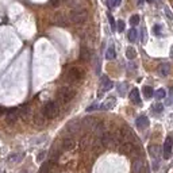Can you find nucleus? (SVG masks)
<instances>
[{"label":"nucleus","mask_w":173,"mask_h":173,"mask_svg":"<svg viewBox=\"0 0 173 173\" xmlns=\"http://www.w3.org/2000/svg\"><path fill=\"white\" fill-rule=\"evenodd\" d=\"M76 95V91L70 87H61L58 89V93H57V100L62 104H67L69 103L72 99Z\"/></svg>","instance_id":"1"},{"label":"nucleus","mask_w":173,"mask_h":173,"mask_svg":"<svg viewBox=\"0 0 173 173\" xmlns=\"http://www.w3.org/2000/svg\"><path fill=\"white\" fill-rule=\"evenodd\" d=\"M87 18H88L87 10H84V8H81V7H77L76 10H73L70 12V15H69V20H70L72 23H76V24L84 23V22L87 20Z\"/></svg>","instance_id":"2"},{"label":"nucleus","mask_w":173,"mask_h":173,"mask_svg":"<svg viewBox=\"0 0 173 173\" xmlns=\"http://www.w3.org/2000/svg\"><path fill=\"white\" fill-rule=\"evenodd\" d=\"M43 115L46 116L48 119H54L57 118L59 114V106L57 102H49L48 104L43 107Z\"/></svg>","instance_id":"3"},{"label":"nucleus","mask_w":173,"mask_h":173,"mask_svg":"<svg viewBox=\"0 0 173 173\" xmlns=\"http://www.w3.org/2000/svg\"><path fill=\"white\" fill-rule=\"evenodd\" d=\"M67 78L70 83H76V81H80L83 78V70L77 67H70L67 72Z\"/></svg>","instance_id":"4"},{"label":"nucleus","mask_w":173,"mask_h":173,"mask_svg":"<svg viewBox=\"0 0 173 173\" xmlns=\"http://www.w3.org/2000/svg\"><path fill=\"white\" fill-rule=\"evenodd\" d=\"M172 145H173V141H172V137H166L165 142H164V147H162V156L165 160L171 158L172 156Z\"/></svg>","instance_id":"5"},{"label":"nucleus","mask_w":173,"mask_h":173,"mask_svg":"<svg viewBox=\"0 0 173 173\" xmlns=\"http://www.w3.org/2000/svg\"><path fill=\"white\" fill-rule=\"evenodd\" d=\"M53 22H54L56 24H58V26H68V23L70 20H69L68 15H65L64 12H57V14L53 16Z\"/></svg>","instance_id":"6"},{"label":"nucleus","mask_w":173,"mask_h":173,"mask_svg":"<svg viewBox=\"0 0 173 173\" xmlns=\"http://www.w3.org/2000/svg\"><path fill=\"white\" fill-rule=\"evenodd\" d=\"M100 141H102V145L103 146H112L115 142V137L112 133H107V131H104V133L102 134V137H100Z\"/></svg>","instance_id":"7"},{"label":"nucleus","mask_w":173,"mask_h":173,"mask_svg":"<svg viewBox=\"0 0 173 173\" xmlns=\"http://www.w3.org/2000/svg\"><path fill=\"white\" fill-rule=\"evenodd\" d=\"M119 152L123 154H130L135 152V146L134 142H130V141H126V142H122L121 146H119Z\"/></svg>","instance_id":"8"},{"label":"nucleus","mask_w":173,"mask_h":173,"mask_svg":"<svg viewBox=\"0 0 173 173\" xmlns=\"http://www.w3.org/2000/svg\"><path fill=\"white\" fill-rule=\"evenodd\" d=\"M46 116L43 115V112H38V114L34 115L33 118V123L34 126H37V127H45L46 126Z\"/></svg>","instance_id":"9"},{"label":"nucleus","mask_w":173,"mask_h":173,"mask_svg":"<svg viewBox=\"0 0 173 173\" xmlns=\"http://www.w3.org/2000/svg\"><path fill=\"white\" fill-rule=\"evenodd\" d=\"M16 110H18V116H19V118H22V119H27V118H29L30 111H31V108H30L29 104L20 106L19 108H16Z\"/></svg>","instance_id":"10"},{"label":"nucleus","mask_w":173,"mask_h":173,"mask_svg":"<svg viewBox=\"0 0 173 173\" xmlns=\"http://www.w3.org/2000/svg\"><path fill=\"white\" fill-rule=\"evenodd\" d=\"M80 127H81V122L73 121V122H70V123L67 126V131L69 134H74V133H77V131L80 130Z\"/></svg>","instance_id":"11"},{"label":"nucleus","mask_w":173,"mask_h":173,"mask_svg":"<svg viewBox=\"0 0 173 173\" xmlns=\"http://www.w3.org/2000/svg\"><path fill=\"white\" fill-rule=\"evenodd\" d=\"M100 83H102V91L103 92H106V91H110L112 87H114V83H112L111 80H110L107 76H103L102 80H100Z\"/></svg>","instance_id":"12"},{"label":"nucleus","mask_w":173,"mask_h":173,"mask_svg":"<svg viewBox=\"0 0 173 173\" xmlns=\"http://www.w3.org/2000/svg\"><path fill=\"white\" fill-rule=\"evenodd\" d=\"M169 72H171V65L168 64V62H164V64H161L158 67V73H160V76H168L169 74Z\"/></svg>","instance_id":"13"},{"label":"nucleus","mask_w":173,"mask_h":173,"mask_svg":"<svg viewBox=\"0 0 173 173\" xmlns=\"http://www.w3.org/2000/svg\"><path fill=\"white\" fill-rule=\"evenodd\" d=\"M18 118H19V116H18V110L16 108H12V110H8L7 111V121L10 122V123L16 122Z\"/></svg>","instance_id":"14"},{"label":"nucleus","mask_w":173,"mask_h":173,"mask_svg":"<svg viewBox=\"0 0 173 173\" xmlns=\"http://www.w3.org/2000/svg\"><path fill=\"white\" fill-rule=\"evenodd\" d=\"M142 168H143V161L141 158H137L133 162V168H131V171H133V173H141Z\"/></svg>","instance_id":"15"},{"label":"nucleus","mask_w":173,"mask_h":173,"mask_svg":"<svg viewBox=\"0 0 173 173\" xmlns=\"http://www.w3.org/2000/svg\"><path fill=\"white\" fill-rule=\"evenodd\" d=\"M115 103H116L115 97H112V96H111V97H108V99H107L102 106H100V108H102V110H111L112 107L115 106Z\"/></svg>","instance_id":"16"},{"label":"nucleus","mask_w":173,"mask_h":173,"mask_svg":"<svg viewBox=\"0 0 173 173\" xmlns=\"http://www.w3.org/2000/svg\"><path fill=\"white\" fill-rule=\"evenodd\" d=\"M130 100L134 104H141V97H139V92H138L137 88H134L130 92Z\"/></svg>","instance_id":"17"},{"label":"nucleus","mask_w":173,"mask_h":173,"mask_svg":"<svg viewBox=\"0 0 173 173\" xmlns=\"http://www.w3.org/2000/svg\"><path fill=\"white\" fill-rule=\"evenodd\" d=\"M74 146V139L72 137H68L62 141V149L64 150H70Z\"/></svg>","instance_id":"18"},{"label":"nucleus","mask_w":173,"mask_h":173,"mask_svg":"<svg viewBox=\"0 0 173 173\" xmlns=\"http://www.w3.org/2000/svg\"><path fill=\"white\" fill-rule=\"evenodd\" d=\"M149 126V119L147 116H139L137 119V127L138 128H146Z\"/></svg>","instance_id":"19"},{"label":"nucleus","mask_w":173,"mask_h":173,"mask_svg":"<svg viewBox=\"0 0 173 173\" xmlns=\"http://www.w3.org/2000/svg\"><path fill=\"white\" fill-rule=\"evenodd\" d=\"M96 123V119L95 118H85V119H83V122H81V124L84 126L85 128H91L92 130V127L95 126Z\"/></svg>","instance_id":"20"},{"label":"nucleus","mask_w":173,"mask_h":173,"mask_svg":"<svg viewBox=\"0 0 173 173\" xmlns=\"http://www.w3.org/2000/svg\"><path fill=\"white\" fill-rule=\"evenodd\" d=\"M24 157V153H14L8 157V162H20Z\"/></svg>","instance_id":"21"},{"label":"nucleus","mask_w":173,"mask_h":173,"mask_svg":"<svg viewBox=\"0 0 173 173\" xmlns=\"http://www.w3.org/2000/svg\"><path fill=\"white\" fill-rule=\"evenodd\" d=\"M149 152L154 158H158L160 154H161V147L157 146V145H152V146H149Z\"/></svg>","instance_id":"22"},{"label":"nucleus","mask_w":173,"mask_h":173,"mask_svg":"<svg viewBox=\"0 0 173 173\" xmlns=\"http://www.w3.org/2000/svg\"><path fill=\"white\" fill-rule=\"evenodd\" d=\"M115 57H116V53H115L114 46H110V48L107 49V52H106V58L107 59H114Z\"/></svg>","instance_id":"23"},{"label":"nucleus","mask_w":173,"mask_h":173,"mask_svg":"<svg viewBox=\"0 0 173 173\" xmlns=\"http://www.w3.org/2000/svg\"><path fill=\"white\" fill-rule=\"evenodd\" d=\"M80 57H81V59H84V61H88V59H89V50H88L85 46H83V48H81Z\"/></svg>","instance_id":"24"},{"label":"nucleus","mask_w":173,"mask_h":173,"mask_svg":"<svg viewBox=\"0 0 173 173\" xmlns=\"http://www.w3.org/2000/svg\"><path fill=\"white\" fill-rule=\"evenodd\" d=\"M137 35H138V33H137V30L135 29H131L130 31H128V34H127V38L130 42H135L137 41Z\"/></svg>","instance_id":"25"},{"label":"nucleus","mask_w":173,"mask_h":173,"mask_svg":"<svg viewBox=\"0 0 173 173\" xmlns=\"http://www.w3.org/2000/svg\"><path fill=\"white\" fill-rule=\"evenodd\" d=\"M52 165H53V162L52 161H49V162H45L42 166H41V169H39V173H49L50 171V168H52Z\"/></svg>","instance_id":"26"},{"label":"nucleus","mask_w":173,"mask_h":173,"mask_svg":"<svg viewBox=\"0 0 173 173\" xmlns=\"http://www.w3.org/2000/svg\"><path fill=\"white\" fill-rule=\"evenodd\" d=\"M126 57H127L128 59H134L135 57H137V52H135L133 48H128L127 50H126Z\"/></svg>","instance_id":"27"},{"label":"nucleus","mask_w":173,"mask_h":173,"mask_svg":"<svg viewBox=\"0 0 173 173\" xmlns=\"http://www.w3.org/2000/svg\"><path fill=\"white\" fill-rule=\"evenodd\" d=\"M153 88L152 87H143V95H145V97H146V99H150V97L153 96Z\"/></svg>","instance_id":"28"},{"label":"nucleus","mask_w":173,"mask_h":173,"mask_svg":"<svg viewBox=\"0 0 173 173\" xmlns=\"http://www.w3.org/2000/svg\"><path fill=\"white\" fill-rule=\"evenodd\" d=\"M154 96H156V99L161 100V99H164V97L166 96V91H165V89H162V88H160V89H157V91H156Z\"/></svg>","instance_id":"29"},{"label":"nucleus","mask_w":173,"mask_h":173,"mask_svg":"<svg viewBox=\"0 0 173 173\" xmlns=\"http://www.w3.org/2000/svg\"><path fill=\"white\" fill-rule=\"evenodd\" d=\"M88 145H89V137H88V135H85V137L81 138V141H80V147H81V149H85Z\"/></svg>","instance_id":"30"},{"label":"nucleus","mask_w":173,"mask_h":173,"mask_svg":"<svg viewBox=\"0 0 173 173\" xmlns=\"http://www.w3.org/2000/svg\"><path fill=\"white\" fill-rule=\"evenodd\" d=\"M126 88H127V84H126V83L119 84V85H118V92L121 93L122 96H124V95H126Z\"/></svg>","instance_id":"31"},{"label":"nucleus","mask_w":173,"mask_h":173,"mask_svg":"<svg viewBox=\"0 0 173 173\" xmlns=\"http://www.w3.org/2000/svg\"><path fill=\"white\" fill-rule=\"evenodd\" d=\"M119 4H121V0H107V5H108L110 8H114Z\"/></svg>","instance_id":"32"},{"label":"nucleus","mask_w":173,"mask_h":173,"mask_svg":"<svg viewBox=\"0 0 173 173\" xmlns=\"http://www.w3.org/2000/svg\"><path fill=\"white\" fill-rule=\"evenodd\" d=\"M138 23H139V16H138V15H133V16L130 18V24L131 26H137Z\"/></svg>","instance_id":"33"},{"label":"nucleus","mask_w":173,"mask_h":173,"mask_svg":"<svg viewBox=\"0 0 173 173\" xmlns=\"http://www.w3.org/2000/svg\"><path fill=\"white\" fill-rule=\"evenodd\" d=\"M116 24H118V26H116V30H118L119 33H122V31L124 30V27H126L124 22H123V20H119V22H118V23H116Z\"/></svg>","instance_id":"34"},{"label":"nucleus","mask_w":173,"mask_h":173,"mask_svg":"<svg viewBox=\"0 0 173 173\" xmlns=\"http://www.w3.org/2000/svg\"><path fill=\"white\" fill-rule=\"evenodd\" d=\"M46 154H48V153H46V152H45V150H43V152H41V153L38 154V157H37V161H38V162H42V161H43V160H45V157H46Z\"/></svg>","instance_id":"35"},{"label":"nucleus","mask_w":173,"mask_h":173,"mask_svg":"<svg viewBox=\"0 0 173 173\" xmlns=\"http://www.w3.org/2000/svg\"><path fill=\"white\" fill-rule=\"evenodd\" d=\"M162 110H164V106L160 104V103L153 107V111H154V112H162Z\"/></svg>","instance_id":"36"},{"label":"nucleus","mask_w":173,"mask_h":173,"mask_svg":"<svg viewBox=\"0 0 173 173\" xmlns=\"http://www.w3.org/2000/svg\"><path fill=\"white\" fill-rule=\"evenodd\" d=\"M108 20H110V23H111V29L115 30V29H116V24H115V20H114V18H112L111 14L108 15Z\"/></svg>","instance_id":"37"},{"label":"nucleus","mask_w":173,"mask_h":173,"mask_svg":"<svg viewBox=\"0 0 173 173\" xmlns=\"http://www.w3.org/2000/svg\"><path fill=\"white\" fill-rule=\"evenodd\" d=\"M154 33H156L157 37H161V27H160L158 24H156V26H154Z\"/></svg>","instance_id":"38"},{"label":"nucleus","mask_w":173,"mask_h":173,"mask_svg":"<svg viewBox=\"0 0 173 173\" xmlns=\"http://www.w3.org/2000/svg\"><path fill=\"white\" fill-rule=\"evenodd\" d=\"M61 2H64V0H50V4H52L53 7H58V5L61 4Z\"/></svg>","instance_id":"39"},{"label":"nucleus","mask_w":173,"mask_h":173,"mask_svg":"<svg viewBox=\"0 0 173 173\" xmlns=\"http://www.w3.org/2000/svg\"><path fill=\"white\" fill-rule=\"evenodd\" d=\"M96 108H99V106H97V104H92V106H89V107H88V108H87V111H88V112H91V111H95Z\"/></svg>","instance_id":"40"},{"label":"nucleus","mask_w":173,"mask_h":173,"mask_svg":"<svg viewBox=\"0 0 173 173\" xmlns=\"http://www.w3.org/2000/svg\"><path fill=\"white\" fill-rule=\"evenodd\" d=\"M171 56L173 57V48H172V50H171Z\"/></svg>","instance_id":"41"},{"label":"nucleus","mask_w":173,"mask_h":173,"mask_svg":"<svg viewBox=\"0 0 173 173\" xmlns=\"http://www.w3.org/2000/svg\"><path fill=\"white\" fill-rule=\"evenodd\" d=\"M154 2V0H147V3H153Z\"/></svg>","instance_id":"42"}]
</instances>
